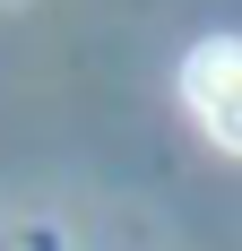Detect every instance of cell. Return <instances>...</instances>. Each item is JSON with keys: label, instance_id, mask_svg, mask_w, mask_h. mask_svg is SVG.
Listing matches in <instances>:
<instances>
[{"label": "cell", "instance_id": "1", "mask_svg": "<svg viewBox=\"0 0 242 251\" xmlns=\"http://www.w3.org/2000/svg\"><path fill=\"white\" fill-rule=\"evenodd\" d=\"M182 96H191V113H199V130L217 139V148H234L242 156V44H199L191 61H182Z\"/></svg>", "mask_w": 242, "mask_h": 251}]
</instances>
